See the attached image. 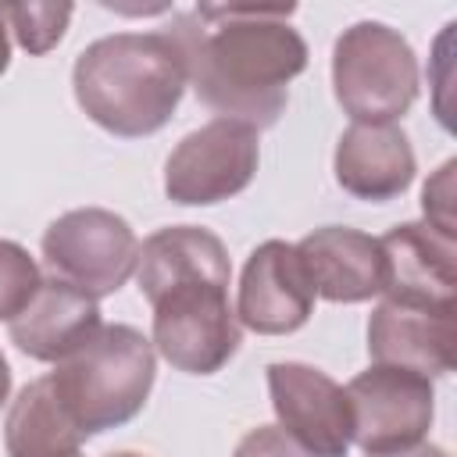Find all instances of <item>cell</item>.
Wrapping results in <instances>:
<instances>
[{
  "label": "cell",
  "mask_w": 457,
  "mask_h": 457,
  "mask_svg": "<svg viewBox=\"0 0 457 457\" xmlns=\"http://www.w3.org/2000/svg\"><path fill=\"white\" fill-rule=\"evenodd\" d=\"M453 307L382 300L368 318V357L382 368L439 378L453 371Z\"/></svg>",
  "instance_id": "obj_12"
},
{
  "label": "cell",
  "mask_w": 457,
  "mask_h": 457,
  "mask_svg": "<svg viewBox=\"0 0 457 457\" xmlns=\"http://www.w3.org/2000/svg\"><path fill=\"white\" fill-rule=\"evenodd\" d=\"M314 289L293 243L264 239L243 264L236 321L257 336H289L307 325Z\"/></svg>",
  "instance_id": "obj_10"
},
{
  "label": "cell",
  "mask_w": 457,
  "mask_h": 457,
  "mask_svg": "<svg viewBox=\"0 0 457 457\" xmlns=\"http://www.w3.org/2000/svg\"><path fill=\"white\" fill-rule=\"evenodd\" d=\"M232 457H311L296 439H289L278 425H257L250 428Z\"/></svg>",
  "instance_id": "obj_21"
},
{
  "label": "cell",
  "mask_w": 457,
  "mask_h": 457,
  "mask_svg": "<svg viewBox=\"0 0 457 457\" xmlns=\"http://www.w3.org/2000/svg\"><path fill=\"white\" fill-rule=\"evenodd\" d=\"M332 171L343 193L386 204L396 200L418 171L414 146L396 121H353L332 154Z\"/></svg>",
  "instance_id": "obj_14"
},
{
  "label": "cell",
  "mask_w": 457,
  "mask_h": 457,
  "mask_svg": "<svg viewBox=\"0 0 457 457\" xmlns=\"http://www.w3.org/2000/svg\"><path fill=\"white\" fill-rule=\"evenodd\" d=\"M71 457H82V453H71Z\"/></svg>",
  "instance_id": "obj_26"
},
{
  "label": "cell",
  "mask_w": 457,
  "mask_h": 457,
  "mask_svg": "<svg viewBox=\"0 0 457 457\" xmlns=\"http://www.w3.org/2000/svg\"><path fill=\"white\" fill-rule=\"evenodd\" d=\"M82 443L86 436L57 400L46 375L29 382L11 400V411L4 421L7 457H71L79 453Z\"/></svg>",
  "instance_id": "obj_17"
},
{
  "label": "cell",
  "mask_w": 457,
  "mask_h": 457,
  "mask_svg": "<svg viewBox=\"0 0 457 457\" xmlns=\"http://www.w3.org/2000/svg\"><path fill=\"white\" fill-rule=\"evenodd\" d=\"M107 457H143V453H136V450H118V453H107Z\"/></svg>",
  "instance_id": "obj_25"
},
{
  "label": "cell",
  "mask_w": 457,
  "mask_h": 457,
  "mask_svg": "<svg viewBox=\"0 0 457 457\" xmlns=\"http://www.w3.org/2000/svg\"><path fill=\"white\" fill-rule=\"evenodd\" d=\"M154 350L186 375H214L239 350V321L228 307V286L182 282L154 303Z\"/></svg>",
  "instance_id": "obj_6"
},
{
  "label": "cell",
  "mask_w": 457,
  "mask_h": 457,
  "mask_svg": "<svg viewBox=\"0 0 457 457\" xmlns=\"http://www.w3.org/2000/svg\"><path fill=\"white\" fill-rule=\"evenodd\" d=\"M186 86V54L171 29L100 36L71 68V93L82 114L121 139H143L164 129Z\"/></svg>",
  "instance_id": "obj_2"
},
{
  "label": "cell",
  "mask_w": 457,
  "mask_h": 457,
  "mask_svg": "<svg viewBox=\"0 0 457 457\" xmlns=\"http://www.w3.org/2000/svg\"><path fill=\"white\" fill-rule=\"evenodd\" d=\"M386 300L414 307H453L457 300V236L425 221H403L382 239Z\"/></svg>",
  "instance_id": "obj_11"
},
{
  "label": "cell",
  "mask_w": 457,
  "mask_h": 457,
  "mask_svg": "<svg viewBox=\"0 0 457 457\" xmlns=\"http://www.w3.org/2000/svg\"><path fill=\"white\" fill-rule=\"evenodd\" d=\"M350 418H353V443L375 457L407 450L425 443V432L436 418V389L432 378L371 364L346 386Z\"/></svg>",
  "instance_id": "obj_8"
},
{
  "label": "cell",
  "mask_w": 457,
  "mask_h": 457,
  "mask_svg": "<svg viewBox=\"0 0 457 457\" xmlns=\"http://www.w3.org/2000/svg\"><path fill=\"white\" fill-rule=\"evenodd\" d=\"M453 171L457 161H443L439 171L425 182L421 189V211H425V225L457 236V214H453Z\"/></svg>",
  "instance_id": "obj_20"
},
{
  "label": "cell",
  "mask_w": 457,
  "mask_h": 457,
  "mask_svg": "<svg viewBox=\"0 0 457 457\" xmlns=\"http://www.w3.org/2000/svg\"><path fill=\"white\" fill-rule=\"evenodd\" d=\"M332 93L353 121H396L418 100V57L386 21H357L332 46Z\"/></svg>",
  "instance_id": "obj_4"
},
{
  "label": "cell",
  "mask_w": 457,
  "mask_h": 457,
  "mask_svg": "<svg viewBox=\"0 0 457 457\" xmlns=\"http://www.w3.org/2000/svg\"><path fill=\"white\" fill-rule=\"evenodd\" d=\"M0 11L7 21V32H14L18 46L29 50L32 57L50 54L64 39L68 21L75 14L71 4H4Z\"/></svg>",
  "instance_id": "obj_18"
},
{
  "label": "cell",
  "mask_w": 457,
  "mask_h": 457,
  "mask_svg": "<svg viewBox=\"0 0 457 457\" xmlns=\"http://www.w3.org/2000/svg\"><path fill=\"white\" fill-rule=\"evenodd\" d=\"M296 257L314 296L328 303H364L382 293L386 257L382 243L361 228L321 225L296 243Z\"/></svg>",
  "instance_id": "obj_13"
},
{
  "label": "cell",
  "mask_w": 457,
  "mask_h": 457,
  "mask_svg": "<svg viewBox=\"0 0 457 457\" xmlns=\"http://www.w3.org/2000/svg\"><path fill=\"white\" fill-rule=\"evenodd\" d=\"M261 164V143L257 132L214 118L189 136L179 139V146L164 161V196L182 207H211L221 200H232L243 193Z\"/></svg>",
  "instance_id": "obj_7"
},
{
  "label": "cell",
  "mask_w": 457,
  "mask_h": 457,
  "mask_svg": "<svg viewBox=\"0 0 457 457\" xmlns=\"http://www.w3.org/2000/svg\"><path fill=\"white\" fill-rule=\"evenodd\" d=\"M136 282L139 293L154 303L164 289L182 286V282H232V264L225 243L204 228V225H171L154 232L139 246L136 261Z\"/></svg>",
  "instance_id": "obj_16"
},
{
  "label": "cell",
  "mask_w": 457,
  "mask_h": 457,
  "mask_svg": "<svg viewBox=\"0 0 457 457\" xmlns=\"http://www.w3.org/2000/svg\"><path fill=\"white\" fill-rule=\"evenodd\" d=\"M139 261L132 225L107 207H79L54 218L43 232V264L54 278L89 293L93 300L118 293Z\"/></svg>",
  "instance_id": "obj_5"
},
{
  "label": "cell",
  "mask_w": 457,
  "mask_h": 457,
  "mask_svg": "<svg viewBox=\"0 0 457 457\" xmlns=\"http://www.w3.org/2000/svg\"><path fill=\"white\" fill-rule=\"evenodd\" d=\"M11 64V39H7V21H4V11H0V75L7 71Z\"/></svg>",
  "instance_id": "obj_23"
},
{
  "label": "cell",
  "mask_w": 457,
  "mask_h": 457,
  "mask_svg": "<svg viewBox=\"0 0 457 457\" xmlns=\"http://www.w3.org/2000/svg\"><path fill=\"white\" fill-rule=\"evenodd\" d=\"M375 457H450L443 446H432V443H414L407 450H393V453H375Z\"/></svg>",
  "instance_id": "obj_22"
},
{
  "label": "cell",
  "mask_w": 457,
  "mask_h": 457,
  "mask_svg": "<svg viewBox=\"0 0 457 457\" xmlns=\"http://www.w3.org/2000/svg\"><path fill=\"white\" fill-rule=\"evenodd\" d=\"M268 393L278 428L311 457H346L353 446V418L346 389L314 364H268Z\"/></svg>",
  "instance_id": "obj_9"
},
{
  "label": "cell",
  "mask_w": 457,
  "mask_h": 457,
  "mask_svg": "<svg viewBox=\"0 0 457 457\" xmlns=\"http://www.w3.org/2000/svg\"><path fill=\"white\" fill-rule=\"evenodd\" d=\"M154 343L132 325H100L46 375L79 432L100 436L132 421L154 389Z\"/></svg>",
  "instance_id": "obj_3"
},
{
  "label": "cell",
  "mask_w": 457,
  "mask_h": 457,
  "mask_svg": "<svg viewBox=\"0 0 457 457\" xmlns=\"http://www.w3.org/2000/svg\"><path fill=\"white\" fill-rule=\"evenodd\" d=\"M293 11V4H200L179 11L168 29L182 43L200 104L253 132L271 129L289 104V82L311 57L303 36L286 21Z\"/></svg>",
  "instance_id": "obj_1"
},
{
  "label": "cell",
  "mask_w": 457,
  "mask_h": 457,
  "mask_svg": "<svg viewBox=\"0 0 457 457\" xmlns=\"http://www.w3.org/2000/svg\"><path fill=\"white\" fill-rule=\"evenodd\" d=\"M100 325V307L89 293L61 278H43L29 307L7 321V332L25 357L57 364L71 350H79Z\"/></svg>",
  "instance_id": "obj_15"
},
{
  "label": "cell",
  "mask_w": 457,
  "mask_h": 457,
  "mask_svg": "<svg viewBox=\"0 0 457 457\" xmlns=\"http://www.w3.org/2000/svg\"><path fill=\"white\" fill-rule=\"evenodd\" d=\"M39 286L43 275L32 253L14 239H0V321L18 318Z\"/></svg>",
  "instance_id": "obj_19"
},
{
  "label": "cell",
  "mask_w": 457,
  "mask_h": 457,
  "mask_svg": "<svg viewBox=\"0 0 457 457\" xmlns=\"http://www.w3.org/2000/svg\"><path fill=\"white\" fill-rule=\"evenodd\" d=\"M7 396H11V368H7V357L0 353V407L7 403Z\"/></svg>",
  "instance_id": "obj_24"
}]
</instances>
